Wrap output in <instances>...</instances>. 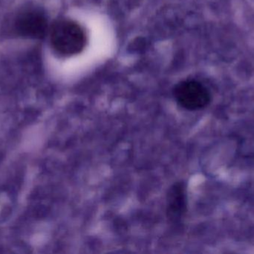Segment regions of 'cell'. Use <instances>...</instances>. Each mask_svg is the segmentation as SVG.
<instances>
[{"label": "cell", "mask_w": 254, "mask_h": 254, "mask_svg": "<svg viewBox=\"0 0 254 254\" xmlns=\"http://www.w3.org/2000/svg\"><path fill=\"white\" fill-rule=\"evenodd\" d=\"M86 34L74 21L63 19L55 22L50 29V41L58 53L71 56L80 53L86 45Z\"/></svg>", "instance_id": "cell-1"}, {"label": "cell", "mask_w": 254, "mask_h": 254, "mask_svg": "<svg viewBox=\"0 0 254 254\" xmlns=\"http://www.w3.org/2000/svg\"><path fill=\"white\" fill-rule=\"evenodd\" d=\"M175 98L179 105L188 110L204 108L210 103L208 89L196 81H184L174 89Z\"/></svg>", "instance_id": "cell-2"}, {"label": "cell", "mask_w": 254, "mask_h": 254, "mask_svg": "<svg viewBox=\"0 0 254 254\" xmlns=\"http://www.w3.org/2000/svg\"><path fill=\"white\" fill-rule=\"evenodd\" d=\"M17 35L25 38L41 39L48 30L47 20L41 12L37 10H24L19 13L13 22Z\"/></svg>", "instance_id": "cell-3"}, {"label": "cell", "mask_w": 254, "mask_h": 254, "mask_svg": "<svg viewBox=\"0 0 254 254\" xmlns=\"http://www.w3.org/2000/svg\"><path fill=\"white\" fill-rule=\"evenodd\" d=\"M187 208L186 189L183 183H176L169 189L167 195V218L173 223L183 219Z\"/></svg>", "instance_id": "cell-4"}]
</instances>
